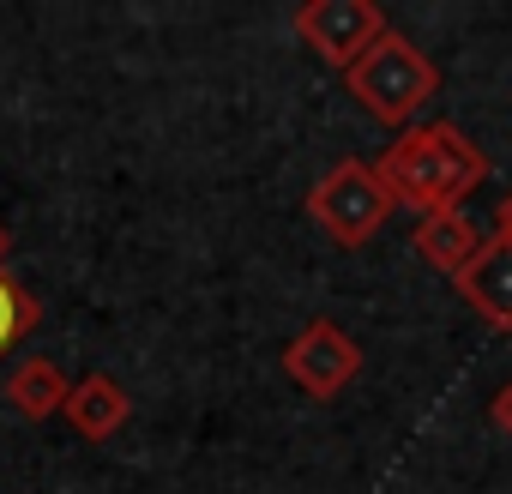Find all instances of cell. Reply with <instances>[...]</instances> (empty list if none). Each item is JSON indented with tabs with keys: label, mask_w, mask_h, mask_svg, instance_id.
Returning a JSON list of instances; mask_svg holds the SVG:
<instances>
[{
	"label": "cell",
	"mask_w": 512,
	"mask_h": 494,
	"mask_svg": "<svg viewBox=\"0 0 512 494\" xmlns=\"http://www.w3.org/2000/svg\"><path fill=\"white\" fill-rule=\"evenodd\" d=\"M374 169L398 205H410L416 217H434V211H464V199L488 181V151L464 127L428 121V127L398 133L374 157Z\"/></svg>",
	"instance_id": "cell-1"
},
{
	"label": "cell",
	"mask_w": 512,
	"mask_h": 494,
	"mask_svg": "<svg viewBox=\"0 0 512 494\" xmlns=\"http://www.w3.org/2000/svg\"><path fill=\"white\" fill-rule=\"evenodd\" d=\"M344 91L356 97V109L392 133H410V121L440 97V67L404 37V31H386L350 73H344Z\"/></svg>",
	"instance_id": "cell-2"
},
{
	"label": "cell",
	"mask_w": 512,
	"mask_h": 494,
	"mask_svg": "<svg viewBox=\"0 0 512 494\" xmlns=\"http://www.w3.org/2000/svg\"><path fill=\"white\" fill-rule=\"evenodd\" d=\"M392 211H398L392 187H386L380 169L362 163V157H338V163L308 187V217L320 223V235H326L332 247H344V254L368 247V241L386 229Z\"/></svg>",
	"instance_id": "cell-3"
},
{
	"label": "cell",
	"mask_w": 512,
	"mask_h": 494,
	"mask_svg": "<svg viewBox=\"0 0 512 494\" xmlns=\"http://www.w3.org/2000/svg\"><path fill=\"white\" fill-rule=\"evenodd\" d=\"M290 31H296V43L308 55H320L326 67L350 73L392 25H386V13L374 7V0H302Z\"/></svg>",
	"instance_id": "cell-4"
},
{
	"label": "cell",
	"mask_w": 512,
	"mask_h": 494,
	"mask_svg": "<svg viewBox=\"0 0 512 494\" xmlns=\"http://www.w3.org/2000/svg\"><path fill=\"white\" fill-rule=\"evenodd\" d=\"M284 374L308 392V398H338L356 374H362V344L338 326V320H308L290 344H284Z\"/></svg>",
	"instance_id": "cell-5"
},
{
	"label": "cell",
	"mask_w": 512,
	"mask_h": 494,
	"mask_svg": "<svg viewBox=\"0 0 512 494\" xmlns=\"http://www.w3.org/2000/svg\"><path fill=\"white\" fill-rule=\"evenodd\" d=\"M452 290H458L494 332H512V241L488 235L482 254L452 278Z\"/></svg>",
	"instance_id": "cell-6"
},
{
	"label": "cell",
	"mask_w": 512,
	"mask_h": 494,
	"mask_svg": "<svg viewBox=\"0 0 512 494\" xmlns=\"http://www.w3.org/2000/svg\"><path fill=\"white\" fill-rule=\"evenodd\" d=\"M67 428L79 434V440H91V446H103V440H115L121 428H127V416H133V398H127V386L115 380V374H85V380H73V392H67Z\"/></svg>",
	"instance_id": "cell-7"
},
{
	"label": "cell",
	"mask_w": 512,
	"mask_h": 494,
	"mask_svg": "<svg viewBox=\"0 0 512 494\" xmlns=\"http://www.w3.org/2000/svg\"><path fill=\"white\" fill-rule=\"evenodd\" d=\"M482 229L464 217V211H434V217H416V254L434 266V272H446V278H458L476 254H482Z\"/></svg>",
	"instance_id": "cell-8"
},
{
	"label": "cell",
	"mask_w": 512,
	"mask_h": 494,
	"mask_svg": "<svg viewBox=\"0 0 512 494\" xmlns=\"http://www.w3.org/2000/svg\"><path fill=\"white\" fill-rule=\"evenodd\" d=\"M67 392H73V380H67V368H61L55 356H25V362L7 374V404H13L19 416H31V422L61 416V410H67Z\"/></svg>",
	"instance_id": "cell-9"
},
{
	"label": "cell",
	"mask_w": 512,
	"mask_h": 494,
	"mask_svg": "<svg viewBox=\"0 0 512 494\" xmlns=\"http://www.w3.org/2000/svg\"><path fill=\"white\" fill-rule=\"evenodd\" d=\"M43 320V308H37V296L0 266V356H7L19 338H31V326Z\"/></svg>",
	"instance_id": "cell-10"
},
{
	"label": "cell",
	"mask_w": 512,
	"mask_h": 494,
	"mask_svg": "<svg viewBox=\"0 0 512 494\" xmlns=\"http://www.w3.org/2000/svg\"><path fill=\"white\" fill-rule=\"evenodd\" d=\"M488 422H494V428H500V434L512 440V380H506V386L494 392V404H488Z\"/></svg>",
	"instance_id": "cell-11"
},
{
	"label": "cell",
	"mask_w": 512,
	"mask_h": 494,
	"mask_svg": "<svg viewBox=\"0 0 512 494\" xmlns=\"http://www.w3.org/2000/svg\"><path fill=\"white\" fill-rule=\"evenodd\" d=\"M494 235H500V241H512V193L494 205Z\"/></svg>",
	"instance_id": "cell-12"
},
{
	"label": "cell",
	"mask_w": 512,
	"mask_h": 494,
	"mask_svg": "<svg viewBox=\"0 0 512 494\" xmlns=\"http://www.w3.org/2000/svg\"><path fill=\"white\" fill-rule=\"evenodd\" d=\"M0 260H7V241H0Z\"/></svg>",
	"instance_id": "cell-13"
}]
</instances>
